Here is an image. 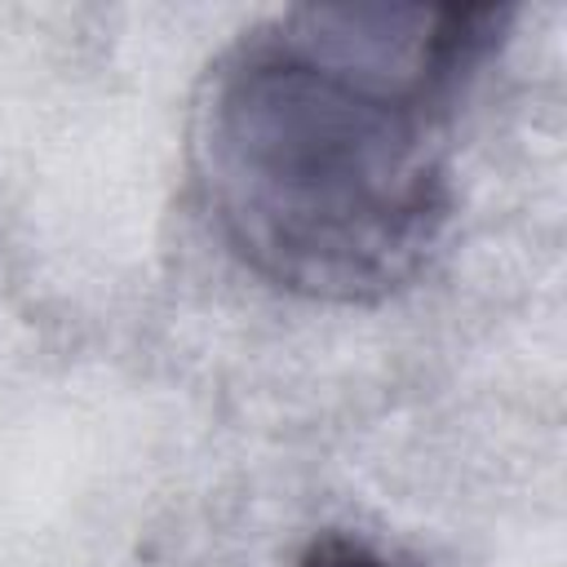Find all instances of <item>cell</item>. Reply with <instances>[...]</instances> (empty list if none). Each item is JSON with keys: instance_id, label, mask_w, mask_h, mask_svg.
Returning a JSON list of instances; mask_svg holds the SVG:
<instances>
[{"instance_id": "cell-2", "label": "cell", "mask_w": 567, "mask_h": 567, "mask_svg": "<svg viewBox=\"0 0 567 567\" xmlns=\"http://www.w3.org/2000/svg\"><path fill=\"white\" fill-rule=\"evenodd\" d=\"M297 567H408V563L385 558V554H377L372 545L350 540V536H323V540H315V545L297 558Z\"/></svg>"}, {"instance_id": "cell-1", "label": "cell", "mask_w": 567, "mask_h": 567, "mask_svg": "<svg viewBox=\"0 0 567 567\" xmlns=\"http://www.w3.org/2000/svg\"><path fill=\"white\" fill-rule=\"evenodd\" d=\"M514 4H297L239 31L190 106V173L226 248L310 301H381L425 275L452 186V115Z\"/></svg>"}]
</instances>
